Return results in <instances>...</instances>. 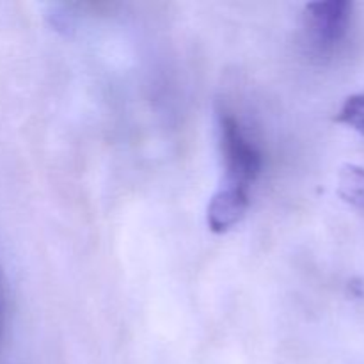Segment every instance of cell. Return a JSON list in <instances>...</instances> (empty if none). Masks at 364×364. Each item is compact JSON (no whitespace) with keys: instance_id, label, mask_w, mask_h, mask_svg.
<instances>
[{"instance_id":"6da1fadb","label":"cell","mask_w":364,"mask_h":364,"mask_svg":"<svg viewBox=\"0 0 364 364\" xmlns=\"http://www.w3.org/2000/svg\"><path fill=\"white\" fill-rule=\"evenodd\" d=\"M219 148L223 156L224 185L251 187L263 167L262 151L244 134L237 117L230 112L219 116Z\"/></svg>"},{"instance_id":"7a4b0ae2","label":"cell","mask_w":364,"mask_h":364,"mask_svg":"<svg viewBox=\"0 0 364 364\" xmlns=\"http://www.w3.org/2000/svg\"><path fill=\"white\" fill-rule=\"evenodd\" d=\"M352 4L347 0L309 2L302 13L306 43L316 53H329L343 41L350 25Z\"/></svg>"},{"instance_id":"3957f363","label":"cell","mask_w":364,"mask_h":364,"mask_svg":"<svg viewBox=\"0 0 364 364\" xmlns=\"http://www.w3.org/2000/svg\"><path fill=\"white\" fill-rule=\"evenodd\" d=\"M249 188L220 185L206 208V223L213 233H226L244 219L249 208Z\"/></svg>"},{"instance_id":"277c9868","label":"cell","mask_w":364,"mask_h":364,"mask_svg":"<svg viewBox=\"0 0 364 364\" xmlns=\"http://www.w3.org/2000/svg\"><path fill=\"white\" fill-rule=\"evenodd\" d=\"M338 194L354 208L364 212V167L347 164L338 173Z\"/></svg>"},{"instance_id":"5b68a950","label":"cell","mask_w":364,"mask_h":364,"mask_svg":"<svg viewBox=\"0 0 364 364\" xmlns=\"http://www.w3.org/2000/svg\"><path fill=\"white\" fill-rule=\"evenodd\" d=\"M336 121L364 135V92L348 96L336 114Z\"/></svg>"},{"instance_id":"8992f818","label":"cell","mask_w":364,"mask_h":364,"mask_svg":"<svg viewBox=\"0 0 364 364\" xmlns=\"http://www.w3.org/2000/svg\"><path fill=\"white\" fill-rule=\"evenodd\" d=\"M4 320H6V294H4V281L0 274V334L4 331Z\"/></svg>"}]
</instances>
